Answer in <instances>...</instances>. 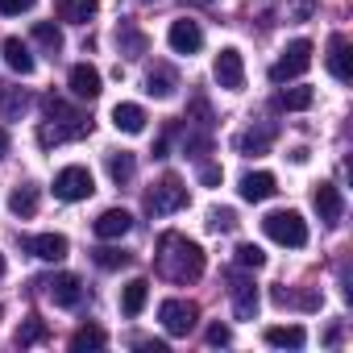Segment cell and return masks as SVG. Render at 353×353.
Returning a JSON list of instances; mask_svg holds the SVG:
<instances>
[{
    "mask_svg": "<svg viewBox=\"0 0 353 353\" xmlns=\"http://www.w3.org/2000/svg\"><path fill=\"white\" fill-rule=\"evenodd\" d=\"M154 262H158V274H162V279L179 283V287H183V283H196V279L204 274V250H200L192 237H183V233H162Z\"/></svg>",
    "mask_w": 353,
    "mask_h": 353,
    "instance_id": "cell-1",
    "label": "cell"
},
{
    "mask_svg": "<svg viewBox=\"0 0 353 353\" xmlns=\"http://www.w3.org/2000/svg\"><path fill=\"white\" fill-rule=\"evenodd\" d=\"M92 133V121L83 112H75L71 104L46 96V121L38 129V141L42 145H63V141H75V137H88Z\"/></svg>",
    "mask_w": 353,
    "mask_h": 353,
    "instance_id": "cell-2",
    "label": "cell"
},
{
    "mask_svg": "<svg viewBox=\"0 0 353 353\" xmlns=\"http://www.w3.org/2000/svg\"><path fill=\"white\" fill-rule=\"evenodd\" d=\"M262 229H266L270 241H279V245H287V250H303V245H307V221H303L295 208L270 212V216L262 221Z\"/></svg>",
    "mask_w": 353,
    "mask_h": 353,
    "instance_id": "cell-3",
    "label": "cell"
},
{
    "mask_svg": "<svg viewBox=\"0 0 353 353\" xmlns=\"http://www.w3.org/2000/svg\"><path fill=\"white\" fill-rule=\"evenodd\" d=\"M188 208V188L179 174H162V179L145 192V212L150 216H170V212H179Z\"/></svg>",
    "mask_w": 353,
    "mask_h": 353,
    "instance_id": "cell-4",
    "label": "cell"
},
{
    "mask_svg": "<svg viewBox=\"0 0 353 353\" xmlns=\"http://www.w3.org/2000/svg\"><path fill=\"white\" fill-rule=\"evenodd\" d=\"M307 67H312V42H307V38H295V42L270 63V79H274V83H291V79H299Z\"/></svg>",
    "mask_w": 353,
    "mask_h": 353,
    "instance_id": "cell-5",
    "label": "cell"
},
{
    "mask_svg": "<svg viewBox=\"0 0 353 353\" xmlns=\"http://www.w3.org/2000/svg\"><path fill=\"white\" fill-rule=\"evenodd\" d=\"M158 320L170 336H188L196 324H200V307L192 299H162L158 303Z\"/></svg>",
    "mask_w": 353,
    "mask_h": 353,
    "instance_id": "cell-6",
    "label": "cell"
},
{
    "mask_svg": "<svg viewBox=\"0 0 353 353\" xmlns=\"http://www.w3.org/2000/svg\"><path fill=\"white\" fill-rule=\"evenodd\" d=\"M92 192H96V179H92V170H88V166H63V170L54 174V196L67 200V204L88 200Z\"/></svg>",
    "mask_w": 353,
    "mask_h": 353,
    "instance_id": "cell-7",
    "label": "cell"
},
{
    "mask_svg": "<svg viewBox=\"0 0 353 353\" xmlns=\"http://www.w3.org/2000/svg\"><path fill=\"white\" fill-rule=\"evenodd\" d=\"M212 75H216V83H221L225 92H241V88H245V59H241V50L225 46V50L216 54V63H212Z\"/></svg>",
    "mask_w": 353,
    "mask_h": 353,
    "instance_id": "cell-8",
    "label": "cell"
},
{
    "mask_svg": "<svg viewBox=\"0 0 353 353\" xmlns=\"http://www.w3.org/2000/svg\"><path fill=\"white\" fill-rule=\"evenodd\" d=\"M166 42H170L174 54H200V46H204V30H200V21L179 17V21H170Z\"/></svg>",
    "mask_w": 353,
    "mask_h": 353,
    "instance_id": "cell-9",
    "label": "cell"
},
{
    "mask_svg": "<svg viewBox=\"0 0 353 353\" xmlns=\"http://www.w3.org/2000/svg\"><path fill=\"white\" fill-rule=\"evenodd\" d=\"M328 75L336 79V83H349L353 79V50H349V38L345 34H332L328 38Z\"/></svg>",
    "mask_w": 353,
    "mask_h": 353,
    "instance_id": "cell-10",
    "label": "cell"
},
{
    "mask_svg": "<svg viewBox=\"0 0 353 353\" xmlns=\"http://www.w3.org/2000/svg\"><path fill=\"white\" fill-rule=\"evenodd\" d=\"M312 204H316V212H320L324 225H341L345 200H341V188H336V183H320V188L312 192Z\"/></svg>",
    "mask_w": 353,
    "mask_h": 353,
    "instance_id": "cell-11",
    "label": "cell"
},
{
    "mask_svg": "<svg viewBox=\"0 0 353 353\" xmlns=\"http://www.w3.org/2000/svg\"><path fill=\"white\" fill-rule=\"evenodd\" d=\"M21 245H26L34 258H42V262H63L67 250H71V241H67L63 233H38V237H26Z\"/></svg>",
    "mask_w": 353,
    "mask_h": 353,
    "instance_id": "cell-12",
    "label": "cell"
},
{
    "mask_svg": "<svg viewBox=\"0 0 353 353\" xmlns=\"http://www.w3.org/2000/svg\"><path fill=\"white\" fill-rule=\"evenodd\" d=\"M46 295L54 299V307H79L83 303V283H79V274H54L46 283Z\"/></svg>",
    "mask_w": 353,
    "mask_h": 353,
    "instance_id": "cell-13",
    "label": "cell"
},
{
    "mask_svg": "<svg viewBox=\"0 0 353 353\" xmlns=\"http://www.w3.org/2000/svg\"><path fill=\"white\" fill-rule=\"evenodd\" d=\"M241 200L245 204H262V200H270L274 192H279V179H274V174L270 170H250L245 174V179H241Z\"/></svg>",
    "mask_w": 353,
    "mask_h": 353,
    "instance_id": "cell-14",
    "label": "cell"
},
{
    "mask_svg": "<svg viewBox=\"0 0 353 353\" xmlns=\"http://www.w3.org/2000/svg\"><path fill=\"white\" fill-rule=\"evenodd\" d=\"M67 88H71L75 100H96L100 96V71L92 63H75L71 75H67Z\"/></svg>",
    "mask_w": 353,
    "mask_h": 353,
    "instance_id": "cell-15",
    "label": "cell"
},
{
    "mask_svg": "<svg viewBox=\"0 0 353 353\" xmlns=\"http://www.w3.org/2000/svg\"><path fill=\"white\" fill-rule=\"evenodd\" d=\"M92 229H96V237H100V241H121V237L133 229V216H129L125 208H104V212L96 216V225H92Z\"/></svg>",
    "mask_w": 353,
    "mask_h": 353,
    "instance_id": "cell-16",
    "label": "cell"
},
{
    "mask_svg": "<svg viewBox=\"0 0 353 353\" xmlns=\"http://www.w3.org/2000/svg\"><path fill=\"white\" fill-rule=\"evenodd\" d=\"M229 295H233V316L237 320H254L258 316V287H254V279H233Z\"/></svg>",
    "mask_w": 353,
    "mask_h": 353,
    "instance_id": "cell-17",
    "label": "cell"
},
{
    "mask_svg": "<svg viewBox=\"0 0 353 353\" xmlns=\"http://www.w3.org/2000/svg\"><path fill=\"white\" fill-rule=\"evenodd\" d=\"M174 88H179V75H174V67L154 63V67L145 71V92H150L154 100H170V96H174Z\"/></svg>",
    "mask_w": 353,
    "mask_h": 353,
    "instance_id": "cell-18",
    "label": "cell"
},
{
    "mask_svg": "<svg viewBox=\"0 0 353 353\" xmlns=\"http://www.w3.org/2000/svg\"><path fill=\"white\" fill-rule=\"evenodd\" d=\"M54 13H59V21L88 26V21L100 13V0H54Z\"/></svg>",
    "mask_w": 353,
    "mask_h": 353,
    "instance_id": "cell-19",
    "label": "cell"
},
{
    "mask_svg": "<svg viewBox=\"0 0 353 353\" xmlns=\"http://www.w3.org/2000/svg\"><path fill=\"white\" fill-rule=\"evenodd\" d=\"M0 50H5V63L17 71V75H34V54H30V46L21 42V38H5V46H0Z\"/></svg>",
    "mask_w": 353,
    "mask_h": 353,
    "instance_id": "cell-20",
    "label": "cell"
},
{
    "mask_svg": "<svg viewBox=\"0 0 353 353\" xmlns=\"http://www.w3.org/2000/svg\"><path fill=\"white\" fill-rule=\"evenodd\" d=\"M0 112H5L9 121H21L30 112V96L17 83H0Z\"/></svg>",
    "mask_w": 353,
    "mask_h": 353,
    "instance_id": "cell-21",
    "label": "cell"
},
{
    "mask_svg": "<svg viewBox=\"0 0 353 353\" xmlns=\"http://www.w3.org/2000/svg\"><path fill=\"white\" fill-rule=\"evenodd\" d=\"M133 174H137V158L129 150H112L108 154V179L117 188H125V183H133Z\"/></svg>",
    "mask_w": 353,
    "mask_h": 353,
    "instance_id": "cell-22",
    "label": "cell"
},
{
    "mask_svg": "<svg viewBox=\"0 0 353 353\" xmlns=\"http://www.w3.org/2000/svg\"><path fill=\"white\" fill-rule=\"evenodd\" d=\"M270 141H274V125H258V129H245V133H237V150L241 154H266L270 150Z\"/></svg>",
    "mask_w": 353,
    "mask_h": 353,
    "instance_id": "cell-23",
    "label": "cell"
},
{
    "mask_svg": "<svg viewBox=\"0 0 353 353\" xmlns=\"http://www.w3.org/2000/svg\"><path fill=\"white\" fill-rule=\"evenodd\" d=\"M274 303L279 307H303V312H316L324 303L320 291H291V287H274Z\"/></svg>",
    "mask_w": 353,
    "mask_h": 353,
    "instance_id": "cell-24",
    "label": "cell"
},
{
    "mask_svg": "<svg viewBox=\"0 0 353 353\" xmlns=\"http://www.w3.org/2000/svg\"><path fill=\"white\" fill-rule=\"evenodd\" d=\"M145 121H150V117H145L141 104H117V108H112V125H117L121 133H141Z\"/></svg>",
    "mask_w": 353,
    "mask_h": 353,
    "instance_id": "cell-25",
    "label": "cell"
},
{
    "mask_svg": "<svg viewBox=\"0 0 353 353\" xmlns=\"http://www.w3.org/2000/svg\"><path fill=\"white\" fill-rule=\"evenodd\" d=\"M9 212L21 216V221L34 216V212H38V188H34V183H17V188L9 192Z\"/></svg>",
    "mask_w": 353,
    "mask_h": 353,
    "instance_id": "cell-26",
    "label": "cell"
},
{
    "mask_svg": "<svg viewBox=\"0 0 353 353\" xmlns=\"http://www.w3.org/2000/svg\"><path fill=\"white\" fill-rule=\"evenodd\" d=\"M145 299H150V283H145V279H129L125 291H121V312H125V316H141Z\"/></svg>",
    "mask_w": 353,
    "mask_h": 353,
    "instance_id": "cell-27",
    "label": "cell"
},
{
    "mask_svg": "<svg viewBox=\"0 0 353 353\" xmlns=\"http://www.w3.org/2000/svg\"><path fill=\"white\" fill-rule=\"evenodd\" d=\"M303 341H307V332L299 324H274V328H266V345H274V349H299Z\"/></svg>",
    "mask_w": 353,
    "mask_h": 353,
    "instance_id": "cell-28",
    "label": "cell"
},
{
    "mask_svg": "<svg viewBox=\"0 0 353 353\" xmlns=\"http://www.w3.org/2000/svg\"><path fill=\"white\" fill-rule=\"evenodd\" d=\"M117 46H121V54H125V59H141L150 42H145V34H141V30L121 26V30H117Z\"/></svg>",
    "mask_w": 353,
    "mask_h": 353,
    "instance_id": "cell-29",
    "label": "cell"
},
{
    "mask_svg": "<svg viewBox=\"0 0 353 353\" xmlns=\"http://www.w3.org/2000/svg\"><path fill=\"white\" fill-rule=\"evenodd\" d=\"M312 88H283L279 92V108H287V112H303V108H312Z\"/></svg>",
    "mask_w": 353,
    "mask_h": 353,
    "instance_id": "cell-30",
    "label": "cell"
},
{
    "mask_svg": "<svg viewBox=\"0 0 353 353\" xmlns=\"http://www.w3.org/2000/svg\"><path fill=\"white\" fill-rule=\"evenodd\" d=\"M46 336H50V332H46V324H42L38 316H30V320L17 328V336H13V341H17V349H30V345H42Z\"/></svg>",
    "mask_w": 353,
    "mask_h": 353,
    "instance_id": "cell-31",
    "label": "cell"
},
{
    "mask_svg": "<svg viewBox=\"0 0 353 353\" xmlns=\"http://www.w3.org/2000/svg\"><path fill=\"white\" fill-rule=\"evenodd\" d=\"M92 258H96V266H100V270H121V266H129V262H133V254H125V250H117V245H100Z\"/></svg>",
    "mask_w": 353,
    "mask_h": 353,
    "instance_id": "cell-32",
    "label": "cell"
},
{
    "mask_svg": "<svg viewBox=\"0 0 353 353\" xmlns=\"http://www.w3.org/2000/svg\"><path fill=\"white\" fill-rule=\"evenodd\" d=\"M34 42H38V46H46L50 54H59V50H63V30H59V26H50V21H38V26H34Z\"/></svg>",
    "mask_w": 353,
    "mask_h": 353,
    "instance_id": "cell-33",
    "label": "cell"
},
{
    "mask_svg": "<svg viewBox=\"0 0 353 353\" xmlns=\"http://www.w3.org/2000/svg\"><path fill=\"white\" fill-rule=\"evenodd\" d=\"M237 266H241V270H262V266H266V254H262L254 241H241V245H237Z\"/></svg>",
    "mask_w": 353,
    "mask_h": 353,
    "instance_id": "cell-34",
    "label": "cell"
},
{
    "mask_svg": "<svg viewBox=\"0 0 353 353\" xmlns=\"http://www.w3.org/2000/svg\"><path fill=\"white\" fill-rule=\"evenodd\" d=\"M108 345V336L100 332V328H79L75 336H71V349L75 353H83V349H104Z\"/></svg>",
    "mask_w": 353,
    "mask_h": 353,
    "instance_id": "cell-35",
    "label": "cell"
},
{
    "mask_svg": "<svg viewBox=\"0 0 353 353\" xmlns=\"http://www.w3.org/2000/svg\"><path fill=\"white\" fill-rule=\"evenodd\" d=\"M208 229L212 233H233L237 229V212L233 208H212L208 212Z\"/></svg>",
    "mask_w": 353,
    "mask_h": 353,
    "instance_id": "cell-36",
    "label": "cell"
},
{
    "mask_svg": "<svg viewBox=\"0 0 353 353\" xmlns=\"http://www.w3.org/2000/svg\"><path fill=\"white\" fill-rule=\"evenodd\" d=\"M316 0H287V21H307Z\"/></svg>",
    "mask_w": 353,
    "mask_h": 353,
    "instance_id": "cell-37",
    "label": "cell"
},
{
    "mask_svg": "<svg viewBox=\"0 0 353 353\" xmlns=\"http://www.w3.org/2000/svg\"><path fill=\"white\" fill-rule=\"evenodd\" d=\"M38 5V0H0V13L5 17H21V13H30Z\"/></svg>",
    "mask_w": 353,
    "mask_h": 353,
    "instance_id": "cell-38",
    "label": "cell"
},
{
    "mask_svg": "<svg viewBox=\"0 0 353 353\" xmlns=\"http://www.w3.org/2000/svg\"><path fill=\"white\" fill-rule=\"evenodd\" d=\"M204 336H208V345H229V341H233V328L216 320V324H208V332H204Z\"/></svg>",
    "mask_w": 353,
    "mask_h": 353,
    "instance_id": "cell-39",
    "label": "cell"
},
{
    "mask_svg": "<svg viewBox=\"0 0 353 353\" xmlns=\"http://www.w3.org/2000/svg\"><path fill=\"white\" fill-rule=\"evenodd\" d=\"M221 179H225V170H221L216 162H204V166H200V183H204V188H216Z\"/></svg>",
    "mask_w": 353,
    "mask_h": 353,
    "instance_id": "cell-40",
    "label": "cell"
},
{
    "mask_svg": "<svg viewBox=\"0 0 353 353\" xmlns=\"http://www.w3.org/2000/svg\"><path fill=\"white\" fill-rule=\"evenodd\" d=\"M137 349H145V353H166L162 341H137Z\"/></svg>",
    "mask_w": 353,
    "mask_h": 353,
    "instance_id": "cell-41",
    "label": "cell"
},
{
    "mask_svg": "<svg viewBox=\"0 0 353 353\" xmlns=\"http://www.w3.org/2000/svg\"><path fill=\"white\" fill-rule=\"evenodd\" d=\"M5 154H9V133L0 129V158H5Z\"/></svg>",
    "mask_w": 353,
    "mask_h": 353,
    "instance_id": "cell-42",
    "label": "cell"
},
{
    "mask_svg": "<svg viewBox=\"0 0 353 353\" xmlns=\"http://www.w3.org/2000/svg\"><path fill=\"white\" fill-rule=\"evenodd\" d=\"M183 5H200L204 9V5H216V0H183Z\"/></svg>",
    "mask_w": 353,
    "mask_h": 353,
    "instance_id": "cell-43",
    "label": "cell"
},
{
    "mask_svg": "<svg viewBox=\"0 0 353 353\" xmlns=\"http://www.w3.org/2000/svg\"><path fill=\"white\" fill-rule=\"evenodd\" d=\"M0 274H5V258H0Z\"/></svg>",
    "mask_w": 353,
    "mask_h": 353,
    "instance_id": "cell-44",
    "label": "cell"
}]
</instances>
